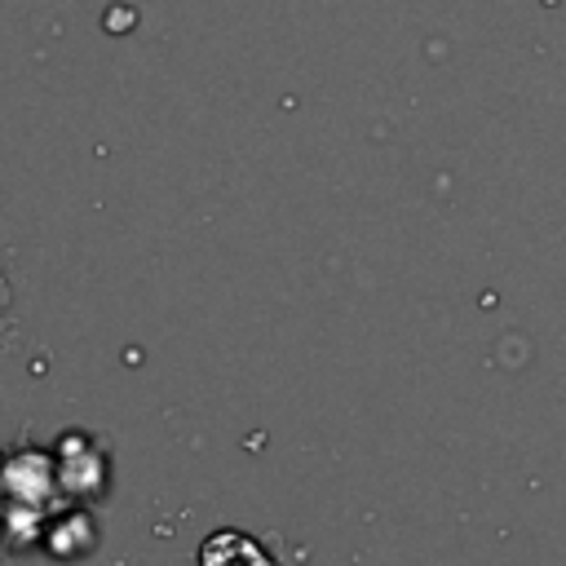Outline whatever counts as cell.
<instances>
[{"label": "cell", "instance_id": "1", "mask_svg": "<svg viewBox=\"0 0 566 566\" xmlns=\"http://www.w3.org/2000/svg\"><path fill=\"white\" fill-rule=\"evenodd\" d=\"M199 566H274L256 539L239 535V531H221L212 539H203L199 548Z\"/></svg>", "mask_w": 566, "mask_h": 566}]
</instances>
